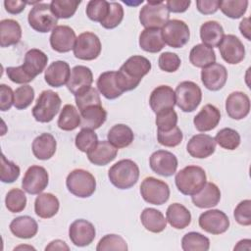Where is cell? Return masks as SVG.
<instances>
[{
    "instance_id": "26",
    "label": "cell",
    "mask_w": 251,
    "mask_h": 251,
    "mask_svg": "<svg viewBox=\"0 0 251 251\" xmlns=\"http://www.w3.org/2000/svg\"><path fill=\"white\" fill-rule=\"evenodd\" d=\"M48 62L47 55L39 49H30L25 55L24 64L21 65L24 71L34 79L39 74H41Z\"/></svg>"
},
{
    "instance_id": "46",
    "label": "cell",
    "mask_w": 251,
    "mask_h": 251,
    "mask_svg": "<svg viewBox=\"0 0 251 251\" xmlns=\"http://www.w3.org/2000/svg\"><path fill=\"white\" fill-rule=\"evenodd\" d=\"M75 142L78 150L87 153L98 143V137L93 129L81 128V130L76 134Z\"/></svg>"
},
{
    "instance_id": "49",
    "label": "cell",
    "mask_w": 251,
    "mask_h": 251,
    "mask_svg": "<svg viewBox=\"0 0 251 251\" xmlns=\"http://www.w3.org/2000/svg\"><path fill=\"white\" fill-rule=\"evenodd\" d=\"M96 250L97 251H106V250L126 251L127 244L121 235L106 234L99 240L96 246Z\"/></svg>"
},
{
    "instance_id": "6",
    "label": "cell",
    "mask_w": 251,
    "mask_h": 251,
    "mask_svg": "<svg viewBox=\"0 0 251 251\" xmlns=\"http://www.w3.org/2000/svg\"><path fill=\"white\" fill-rule=\"evenodd\" d=\"M170 19V12L163 1H148L139 12L140 24L145 28H161Z\"/></svg>"
},
{
    "instance_id": "45",
    "label": "cell",
    "mask_w": 251,
    "mask_h": 251,
    "mask_svg": "<svg viewBox=\"0 0 251 251\" xmlns=\"http://www.w3.org/2000/svg\"><path fill=\"white\" fill-rule=\"evenodd\" d=\"M6 208L11 213H20L25 210L26 206V196L24 190L13 188L8 191L5 198Z\"/></svg>"
},
{
    "instance_id": "25",
    "label": "cell",
    "mask_w": 251,
    "mask_h": 251,
    "mask_svg": "<svg viewBox=\"0 0 251 251\" xmlns=\"http://www.w3.org/2000/svg\"><path fill=\"white\" fill-rule=\"evenodd\" d=\"M88 160L96 166H105L112 162L118 154V148L108 140L98 141V143L87 153Z\"/></svg>"
},
{
    "instance_id": "63",
    "label": "cell",
    "mask_w": 251,
    "mask_h": 251,
    "mask_svg": "<svg viewBox=\"0 0 251 251\" xmlns=\"http://www.w3.org/2000/svg\"><path fill=\"white\" fill-rule=\"evenodd\" d=\"M69 246L66 244L65 241L60 240V239H56L51 241L46 247L45 250H69Z\"/></svg>"
},
{
    "instance_id": "27",
    "label": "cell",
    "mask_w": 251,
    "mask_h": 251,
    "mask_svg": "<svg viewBox=\"0 0 251 251\" xmlns=\"http://www.w3.org/2000/svg\"><path fill=\"white\" fill-rule=\"evenodd\" d=\"M191 197V200L196 207L201 209L212 208L219 204L221 200V191L215 183L206 182L203 188Z\"/></svg>"
},
{
    "instance_id": "37",
    "label": "cell",
    "mask_w": 251,
    "mask_h": 251,
    "mask_svg": "<svg viewBox=\"0 0 251 251\" xmlns=\"http://www.w3.org/2000/svg\"><path fill=\"white\" fill-rule=\"evenodd\" d=\"M107 138L112 145L119 149L130 145L134 139V134L128 126L118 124L110 128L107 134Z\"/></svg>"
},
{
    "instance_id": "51",
    "label": "cell",
    "mask_w": 251,
    "mask_h": 251,
    "mask_svg": "<svg viewBox=\"0 0 251 251\" xmlns=\"http://www.w3.org/2000/svg\"><path fill=\"white\" fill-rule=\"evenodd\" d=\"M156 126L158 131H169L176 126L177 115L173 109H166L156 114Z\"/></svg>"
},
{
    "instance_id": "58",
    "label": "cell",
    "mask_w": 251,
    "mask_h": 251,
    "mask_svg": "<svg viewBox=\"0 0 251 251\" xmlns=\"http://www.w3.org/2000/svg\"><path fill=\"white\" fill-rule=\"evenodd\" d=\"M14 91L6 84L0 85V110L2 112L8 111L14 105Z\"/></svg>"
},
{
    "instance_id": "8",
    "label": "cell",
    "mask_w": 251,
    "mask_h": 251,
    "mask_svg": "<svg viewBox=\"0 0 251 251\" xmlns=\"http://www.w3.org/2000/svg\"><path fill=\"white\" fill-rule=\"evenodd\" d=\"M27 21L31 28L41 33L53 30L58 24V19L52 13L48 3L35 4L28 13Z\"/></svg>"
},
{
    "instance_id": "10",
    "label": "cell",
    "mask_w": 251,
    "mask_h": 251,
    "mask_svg": "<svg viewBox=\"0 0 251 251\" xmlns=\"http://www.w3.org/2000/svg\"><path fill=\"white\" fill-rule=\"evenodd\" d=\"M101 49L102 45L99 37L93 32L85 31L76 37L73 50L75 58L91 61L100 55Z\"/></svg>"
},
{
    "instance_id": "39",
    "label": "cell",
    "mask_w": 251,
    "mask_h": 251,
    "mask_svg": "<svg viewBox=\"0 0 251 251\" xmlns=\"http://www.w3.org/2000/svg\"><path fill=\"white\" fill-rule=\"evenodd\" d=\"M189 61L196 68H205L216 61V53L213 48L201 43L192 47L189 53Z\"/></svg>"
},
{
    "instance_id": "31",
    "label": "cell",
    "mask_w": 251,
    "mask_h": 251,
    "mask_svg": "<svg viewBox=\"0 0 251 251\" xmlns=\"http://www.w3.org/2000/svg\"><path fill=\"white\" fill-rule=\"evenodd\" d=\"M79 113L81 128L97 129L106 122L107 119V112L101 105L89 106Z\"/></svg>"
},
{
    "instance_id": "17",
    "label": "cell",
    "mask_w": 251,
    "mask_h": 251,
    "mask_svg": "<svg viewBox=\"0 0 251 251\" xmlns=\"http://www.w3.org/2000/svg\"><path fill=\"white\" fill-rule=\"evenodd\" d=\"M227 79V71L226 67L219 63H214L202 69L201 80L204 86L211 91L222 89Z\"/></svg>"
},
{
    "instance_id": "32",
    "label": "cell",
    "mask_w": 251,
    "mask_h": 251,
    "mask_svg": "<svg viewBox=\"0 0 251 251\" xmlns=\"http://www.w3.org/2000/svg\"><path fill=\"white\" fill-rule=\"evenodd\" d=\"M60 203L58 198L52 193L38 194L34 201V212L42 219H50L59 211Z\"/></svg>"
},
{
    "instance_id": "62",
    "label": "cell",
    "mask_w": 251,
    "mask_h": 251,
    "mask_svg": "<svg viewBox=\"0 0 251 251\" xmlns=\"http://www.w3.org/2000/svg\"><path fill=\"white\" fill-rule=\"evenodd\" d=\"M239 30L241 34L247 39L251 40L250 37V18H244L239 24Z\"/></svg>"
},
{
    "instance_id": "34",
    "label": "cell",
    "mask_w": 251,
    "mask_h": 251,
    "mask_svg": "<svg viewBox=\"0 0 251 251\" xmlns=\"http://www.w3.org/2000/svg\"><path fill=\"white\" fill-rule=\"evenodd\" d=\"M166 220L176 229H183L191 223V214L189 210L179 203L171 204L166 212Z\"/></svg>"
},
{
    "instance_id": "2",
    "label": "cell",
    "mask_w": 251,
    "mask_h": 251,
    "mask_svg": "<svg viewBox=\"0 0 251 251\" xmlns=\"http://www.w3.org/2000/svg\"><path fill=\"white\" fill-rule=\"evenodd\" d=\"M207 176L204 169L199 166H187L176 173L175 181L179 192L193 196L206 184Z\"/></svg>"
},
{
    "instance_id": "56",
    "label": "cell",
    "mask_w": 251,
    "mask_h": 251,
    "mask_svg": "<svg viewBox=\"0 0 251 251\" xmlns=\"http://www.w3.org/2000/svg\"><path fill=\"white\" fill-rule=\"evenodd\" d=\"M233 216L235 221L241 226L251 225V201L249 199L243 200L237 204L234 209Z\"/></svg>"
},
{
    "instance_id": "61",
    "label": "cell",
    "mask_w": 251,
    "mask_h": 251,
    "mask_svg": "<svg viewBox=\"0 0 251 251\" xmlns=\"http://www.w3.org/2000/svg\"><path fill=\"white\" fill-rule=\"evenodd\" d=\"M27 2L25 1H20V0H6L4 1V6L5 9L8 13L12 15H17L22 13L25 10V5Z\"/></svg>"
},
{
    "instance_id": "52",
    "label": "cell",
    "mask_w": 251,
    "mask_h": 251,
    "mask_svg": "<svg viewBox=\"0 0 251 251\" xmlns=\"http://www.w3.org/2000/svg\"><path fill=\"white\" fill-rule=\"evenodd\" d=\"M75 97V104L79 112L83 111L85 108L92 105H101V99L97 89L91 86Z\"/></svg>"
},
{
    "instance_id": "60",
    "label": "cell",
    "mask_w": 251,
    "mask_h": 251,
    "mask_svg": "<svg viewBox=\"0 0 251 251\" xmlns=\"http://www.w3.org/2000/svg\"><path fill=\"white\" fill-rule=\"evenodd\" d=\"M167 9L172 13H183L191 4L190 0H169L166 3Z\"/></svg>"
},
{
    "instance_id": "55",
    "label": "cell",
    "mask_w": 251,
    "mask_h": 251,
    "mask_svg": "<svg viewBox=\"0 0 251 251\" xmlns=\"http://www.w3.org/2000/svg\"><path fill=\"white\" fill-rule=\"evenodd\" d=\"M180 58L173 52H164L159 56V68L167 73H174L180 67Z\"/></svg>"
},
{
    "instance_id": "12",
    "label": "cell",
    "mask_w": 251,
    "mask_h": 251,
    "mask_svg": "<svg viewBox=\"0 0 251 251\" xmlns=\"http://www.w3.org/2000/svg\"><path fill=\"white\" fill-rule=\"evenodd\" d=\"M199 226L211 234H222L229 227V219L226 214L218 209L208 210L199 216Z\"/></svg>"
},
{
    "instance_id": "48",
    "label": "cell",
    "mask_w": 251,
    "mask_h": 251,
    "mask_svg": "<svg viewBox=\"0 0 251 251\" xmlns=\"http://www.w3.org/2000/svg\"><path fill=\"white\" fill-rule=\"evenodd\" d=\"M124 19V8L118 2H109V12L106 18L100 23V25L107 28L112 29L117 27Z\"/></svg>"
},
{
    "instance_id": "13",
    "label": "cell",
    "mask_w": 251,
    "mask_h": 251,
    "mask_svg": "<svg viewBox=\"0 0 251 251\" xmlns=\"http://www.w3.org/2000/svg\"><path fill=\"white\" fill-rule=\"evenodd\" d=\"M49 176L45 168L41 166L29 167L22 180L23 189L28 194H40L48 185Z\"/></svg>"
},
{
    "instance_id": "21",
    "label": "cell",
    "mask_w": 251,
    "mask_h": 251,
    "mask_svg": "<svg viewBox=\"0 0 251 251\" xmlns=\"http://www.w3.org/2000/svg\"><path fill=\"white\" fill-rule=\"evenodd\" d=\"M226 111L229 118L242 120L250 112V99L247 94L241 91L231 92L226 100Z\"/></svg>"
},
{
    "instance_id": "28",
    "label": "cell",
    "mask_w": 251,
    "mask_h": 251,
    "mask_svg": "<svg viewBox=\"0 0 251 251\" xmlns=\"http://www.w3.org/2000/svg\"><path fill=\"white\" fill-rule=\"evenodd\" d=\"M31 148L35 158L38 160H48L55 154L57 142L51 133L44 132L33 140Z\"/></svg>"
},
{
    "instance_id": "24",
    "label": "cell",
    "mask_w": 251,
    "mask_h": 251,
    "mask_svg": "<svg viewBox=\"0 0 251 251\" xmlns=\"http://www.w3.org/2000/svg\"><path fill=\"white\" fill-rule=\"evenodd\" d=\"M71 75V69L65 61H54L45 70L44 78L47 84L52 87H61L68 83Z\"/></svg>"
},
{
    "instance_id": "59",
    "label": "cell",
    "mask_w": 251,
    "mask_h": 251,
    "mask_svg": "<svg viewBox=\"0 0 251 251\" xmlns=\"http://www.w3.org/2000/svg\"><path fill=\"white\" fill-rule=\"evenodd\" d=\"M220 5L219 0H197L196 7L197 10L204 15L214 14L218 11Z\"/></svg>"
},
{
    "instance_id": "16",
    "label": "cell",
    "mask_w": 251,
    "mask_h": 251,
    "mask_svg": "<svg viewBox=\"0 0 251 251\" xmlns=\"http://www.w3.org/2000/svg\"><path fill=\"white\" fill-rule=\"evenodd\" d=\"M96 235L94 226L83 219L73 222L69 227V237L74 245L84 247L92 243Z\"/></svg>"
},
{
    "instance_id": "15",
    "label": "cell",
    "mask_w": 251,
    "mask_h": 251,
    "mask_svg": "<svg viewBox=\"0 0 251 251\" xmlns=\"http://www.w3.org/2000/svg\"><path fill=\"white\" fill-rule=\"evenodd\" d=\"M218 47L222 58L230 65L240 63L245 57V48L243 43L233 34L224 35Z\"/></svg>"
},
{
    "instance_id": "14",
    "label": "cell",
    "mask_w": 251,
    "mask_h": 251,
    "mask_svg": "<svg viewBox=\"0 0 251 251\" xmlns=\"http://www.w3.org/2000/svg\"><path fill=\"white\" fill-rule=\"evenodd\" d=\"M151 170L162 176H173L177 169V158L167 150H158L152 153L149 159Z\"/></svg>"
},
{
    "instance_id": "33",
    "label": "cell",
    "mask_w": 251,
    "mask_h": 251,
    "mask_svg": "<svg viewBox=\"0 0 251 251\" xmlns=\"http://www.w3.org/2000/svg\"><path fill=\"white\" fill-rule=\"evenodd\" d=\"M116 76L117 72L115 71L104 72L99 75L96 82L99 92L109 100L116 99L124 93L118 86Z\"/></svg>"
},
{
    "instance_id": "11",
    "label": "cell",
    "mask_w": 251,
    "mask_h": 251,
    "mask_svg": "<svg viewBox=\"0 0 251 251\" xmlns=\"http://www.w3.org/2000/svg\"><path fill=\"white\" fill-rule=\"evenodd\" d=\"M161 30L165 44L173 48L183 47L190 37L188 25L183 21L176 19L169 20Z\"/></svg>"
},
{
    "instance_id": "40",
    "label": "cell",
    "mask_w": 251,
    "mask_h": 251,
    "mask_svg": "<svg viewBox=\"0 0 251 251\" xmlns=\"http://www.w3.org/2000/svg\"><path fill=\"white\" fill-rule=\"evenodd\" d=\"M80 115L76 108L72 104H67L61 110L57 125L62 130L71 131L80 126Z\"/></svg>"
},
{
    "instance_id": "47",
    "label": "cell",
    "mask_w": 251,
    "mask_h": 251,
    "mask_svg": "<svg viewBox=\"0 0 251 251\" xmlns=\"http://www.w3.org/2000/svg\"><path fill=\"white\" fill-rule=\"evenodd\" d=\"M85 12L91 21L101 23L109 12V2L105 0H90L86 5Z\"/></svg>"
},
{
    "instance_id": "5",
    "label": "cell",
    "mask_w": 251,
    "mask_h": 251,
    "mask_svg": "<svg viewBox=\"0 0 251 251\" xmlns=\"http://www.w3.org/2000/svg\"><path fill=\"white\" fill-rule=\"evenodd\" d=\"M68 190L76 197H90L96 189L95 177L88 171L75 169L72 171L66 179Z\"/></svg>"
},
{
    "instance_id": "20",
    "label": "cell",
    "mask_w": 251,
    "mask_h": 251,
    "mask_svg": "<svg viewBox=\"0 0 251 251\" xmlns=\"http://www.w3.org/2000/svg\"><path fill=\"white\" fill-rule=\"evenodd\" d=\"M93 75L91 70L86 66H75L71 71V75L67 83L68 89L76 96L91 86Z\"/></svg>"
},
{
    "instance_id": "29",
    "label": "cell",
    "mask_w": 251,
    "mask_h": 251,
    "mask_svg": "<svg viewBox=\"0 0 251 251\" xmlns=\"http://www.w3.org/2000/svg\"><path fill=\"white\" fill-rule=\"evenodd\" d=\"M11 232L22 239L32 238L38 231L36 221L29 216H21L15 218L10 224Z\"/></svg>"
},
{
    "instance_id": "4",
    "label": "cell",
    "mask_w": 251,
    "mask_h": 251,
    "mask_svg": "<svg viewBox=\"0 0 251 251\" xmlns=\"http://www.w3.org/2000/svg\"><path fill=\"white\" fill-rule=\"evenodd\" d=\"M61 103L58 93L52 90H43L32 108V116L39 123H49L58 114Z\"/></svg>"
},
{
    "instance_id": "43",
    "label": "cell",
    "mask_w": 251,
    "mask_h": 251,
    "mask_svg": "<svg viewBox=\"0 0 251 251\" xmlns=\"http://www.w3.org/2000/svg\"><path fill=\"white\" fill-rule=\"evenodd\" d=\"M214 139L216 143L226 150H234L240 144L239 133L230 127H225L219 130Z\"/></svg>"
},
{
    "instance_id": "30",
    "label": "cell",
    "mask_w": 251,
    "mask_h": 251,
    "mask_svg": "<svg viewBox=\"0 0 251 251\" xmlns=\"http://www.w3.org/2000/svg\"><path fill=\"white\" fill-rule=\"evenodd\" d=\"M22 38V27L20 24L12 19L0 22V46L9 47L16 45Z\"/></svg>"
},
{
    "instance_id": "38",
    "label": "cell",
    "mask_w": 251,
    "mask_h": 251,
    "mask_svg": "<svg viewBox=\"0 0 251 251\" xmlns=\"http://www.w3.org/2000/svg\"><path fill=\"white\" fill-rule=\"evenodd\" d=\"M140 221L147 230L154 233L162 232L167 226V220L163 213L154 208H145L140 215Z\"/></svg>"
},
{
    "instance_id": "9",
    "label": "cell",
    "mask_w": 251,
    "mask_h": 251,
    "mask_svg": "<svg viewBox=\"0 0 251 251\" xmlns=\"http://www.w3.org/2000/svg\"><path fill=\"white\" fill-rule=\"evenodd\" d=\"M140 194L147 203L162 205L170 198V187L165 181L148 176L140 184Z\"/></svg>"
},
{
    "instance_id": "22",
    "label": "cell",
    "mask_w": 251,
    "mask_h": 251,
    "mask_svg": "<svg viewBox=\"0 0 251 251\" xmlns=\"http://www.w3.org/2000/svg\"><path fill=\"white\" fill-rule=\"evenodd\" d=\"M149 105L155 114L166 109H173L176 105L174 89L169 85L157 86L150 94Z\"/></svg>"
},
{
    "instance_id": "36",
    "label": "cell",
    "mask_w": 251,
    "mask_h": 251,
    "mask_svg": "<svg viewBox=\"0 0 251 251\" xmlns=\"http://www.w3.org/2000/svg\"><path fill=\"white\" fill-rule=\"evenodd\" d=\"M225 35L221 24L216 21H208L200 26V38L203 44L213 48L218 47Z\"/></svg>"
},
{
    "instance_id": "19",
    "label": "cell",
    "mask_w": 251,
    "mask_h": 251,
    "mask_svg": "<svg viewBox=\"0 0 251 251\" xmlns=\"http://www.w3.org/2000/svg\"><path fill=\"white\" fill-rule=\"evenodd\" d=\"M216 149V141L209 134L199 133L193 135L186 145L188 154L197 159H204L211 156Z\"/></svg>"
},
{
    "instance_id": "23",
    "label": "cell",
    "mask_w": 251,
    "mask_h": 251,
    "mask_svg": "<svg viewBox=\"0 0 251 251\" xmlns=\"http://www.w3.org/2000/svg\"><path fill=\"white\" fill-rule=\"evenodd\" d=\"M220 121V110L212 104H206L194 117L193 124L197 130L205 132L214 129L219 125Z\"/></svg>"
},
{
    "instance_id": "18",
    "label": "cell",
    "mask_w": 251,
    "mask_h": 251,
    "mask_svg": "<svg viewBox=\"0 0 251 251\" xmlns=\"http://www.w3.org/2000/svg\"><path fill=\"white\" fill-rule=\"evenodd\" d=\"M75 40V32L69 25H57L50 35V45L59 53H67L74 49Z\"/></svg>"
},
{
    "instance_id": "41",
    "label": "cell",
    "mask_w": 251,
    "mask_h": 251,
    "mask_svg": "<svg viewBox=\"0 0 251 251\" xmlns=\"http://www.w3.org/2000/svg\"><path fill=\"white\" fill-rule=\"evenodd\" d=\"M181 248L184 251H207L210 248V240L202 233L190 231L183 235Z\"/></svg>"
},
{
    "instance_id": "54",
    "label": "cell",
    "mask_w": 251,
    "mask_h": 251,
    "mask_svg": "<svg viewBox=\"0 0 251 251\" xmlns=\"http://www.w3.org/2000/svg\"><path fill=\"white\" fill-rule=\"evenodd\" d=\"M183 134L178 126H175L169 131H158L157 139L158 142L166 147H176L179 145L182 141Z\"/></svg>"
},
{
    "instance_id": "35",
    "label": "cell",
    "mask_w": 251,
    "mask_h": 251,
    "mask_svg": "<svg viewBox=\"0 0 251 251\" xmlns=\"http://www.w3.org/2000/svg\"><path fill=\"white\" fill-rule=\"evenodd\" d=\"M139 46L149 53H157L165 47L160 28H145L139 34Z\"/></svg>"
},
{
    "instance_id": "7",
    "label": "cell",
    "mask_w": 251,
    "mask_h": 251,
    "mask_svg": "<svg viewBox=\"0 0 251 251\" xmlns=\"http://www.w3.org/2000/svg\"><path fill=\"white\" fill-rule=\"evenodd\" d=\"M175 95L176 104L185 113L196 110L202 100V91L200 87L195 82L189 80H184L178 83Z\"/></svg>"
},
{
    "instance_id": "53",
    "label": "cell",
    "mask_w": 251,
    "mask_h": 251,
    "mask_svg": "<svg viewBox=\"0 0 251 251\" xmlns=\"http://www.w3.org/2000/svg\"><path fill=\"white\" fill-rule=\"evenodd\" d=\"M20 168L18 165L9 161L4 154L1 155V174L0 179L4 183H12L20 176Z\"/></svg>"
},
{
    "instance_id": "3",
    "label": "cell",
    "mask_w": 251,
    "mask_h": 251,
    "mask_svg": "<svg viewBox=\"0 0 251 251\" xmlns=\"http://www.w3.org/2000/svg\"><path fill=\"white\" fill-rule=\"evenodd\" d=\"M108 177L111 183L117 188L128 189L137 182L139 178V168L132 160L123 159L109 169Z\"/></svg>"
},
{
    "instance_id": "1",
    "label": "cell",
    "mask_w": 251,
    "mask_h": 251,
    "mask_svg": "<svg viewBox=\"0 0 251 251\" xmlns=\"http://www.w3.org/2000/svg\"><path fill=\"white\" fill-rule=\"evenodd\" d=\"M151 62L140 55H133L129 57L117 72V83L119 88L125 91L135 89L142 77L146 75L151 70Z\"/></svg>"
},
{
    "instance_id": "57",
    "label": "cell",
    "mask_w": 251,
    "mask_h": 251,
    "mask_svg": "<svg viewBox=\"0 0 251 251\" xmlns=\"http://www.w3.org/2000/svg\"><path fill=\"white\" fill-rule=\"evenodd\" d=\"M6 74L9 77V79L15 83L19 84H25L28 83L33 80L23 69L22 66L18 67H8L6 69Z\"/></svg>"
},
{
    "instance_id": "44",
    "label": "cell",
    "mask_w": 251,
    "mask_h": 251,
    "mask_svg": "<svg viewBox=\"0 0 251 251\" xmlns=\"http://www.w3.org/2000/svg\"><path fill=\"white\" fill-rule=\"evenodd\" d=\"M247 0H225L220 1L219 9L230 19H239L247 11Z\"/></svg>"
},
{
    "instance_id": "42",
    "label": "cell",
    "mask_w": 251,
    "mask_h": 251,
    "mask_svg": "<svg viewBox=\"0 0 251 251\" xmlns=\"http://www.w3.org/2000/svg\"><path fill=\"white\" fill-rule=\"evenodd\" d=\"M79 4L80 1L76 0H53L50 8L57 19H69L75 15Z\"/></svg>"
},
{
    "instance_id": "50",
    "label": "cell",
    "mask_w": 251,
    "mask_h": 251,
    "mask_svg": "<svg viewBox=\"0 0 251 251\" xmlns=\"http://www.w3.org/2000/svg\"><path fill=\"white\" fill-rule=\"evenodd\" d=\"M14 95L15 108L18 110H24L32 103L34 99V89L28 84H24L14 91Z\"/></svg>"
}]
</instances>
